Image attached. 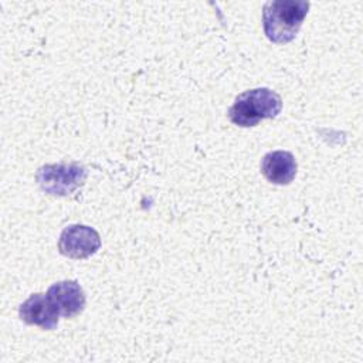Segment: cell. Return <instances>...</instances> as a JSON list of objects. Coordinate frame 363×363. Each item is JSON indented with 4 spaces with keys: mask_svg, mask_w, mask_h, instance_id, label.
<instances>
[{
    "mask_svg": "<svg viewBox=\"0 0 363 363\" xmlns=\"http://www.w3.org/2000/svg\"><path fill=\"white\" fill-rule=\"evenodd\" d=\"M41 190L52 196H68L79 189L86 179V169L79 163L45 164L35 174Z\"/></svg>",
    "mask_w": 363,
    "mask_h": 363,
    "instance_id": "3957f363",
    "label": "cell"
},
{
    "mask_svg": "<svg viewBox=\"0 0 363 363\" xmlns=\"http://www.w3.org/2000/svg\"><path fill=\"white\" fill-rule=\"evenodd\" d=\"M47 295L64 318L75 316L85 308V294L77 281L57 282L48 288Z\"/></svg>",
    "mask_w": 363,
    "mask_h": 363,
    "instance_id": "8992f818",
    "label": "cell"
},
{
    "mask_svg": "<svg viewBox=\"0 0 363 363\" xmlns=\"http://www.w3.org/2000/svg\"><path fill=\"white\" fill-rule=\"evenodd\" d=\"M282 109L281 96L269 88H254L240 94L228 111L230 121L241 128L258 125L262 119H274Z\"/></svg>",
    "mask_w": 363,
    "mask_h": 363,
    "instance_id": "7a4b0ae2",
    "label": "cell"
},
{
    "mask_svg": "<svg viewBox=\"0 0 363 363\" xmlns=\"http://www.w3.org/2000/svg\"><path fill=\"white\" fill-rule=\"evenodd\" d=\"M309 10L303 0H272L262 9V24L267 38L277 44L292 41Z\"/></svg>",
    "mask_w": 363,
    "mask_h": 363,
    "instance_id": "6da1fadb",
    "label": "cell"
},
{
    "mask_svg": "<svg viewBox=\"0 0 363 363\" xmlns=\"http://www.w3.org/2000/svg\"><path fill=\"white\" fill-rule=\"evenodd\" d=\"M101 248V237L96 230L82 224H72L62 230L58 250L62 255L82 259L94 255Z\"/></svg>",
    "mask_w": 363,
    "mask_h": 363,
    "instance_id": "277c9868",
    "label": "cell"
},
{
    "mask_svg": "<svg viewBox=\"0 0 363 363\" xmlns=\"http://www.w3.org/2000/svg\"><path fill=\"white\" fill-rule=\"evenodd\" d=\"M20 319L28 325L52 330L58 325L60 312L47 294H33L18 308Z\"/></svg>",
    "mask_w": 363,
    "mask_h": 363,
    "instance_id": "5b68a950",
    "label": "cell"
},
{
    "mask_svg": "<svg viewBox=\"0 0 363 363\" xmlns=\"http://www.w3.org/2000/svg\"><path fill=\"white\" fill-rule=\"evenodd\" d=\"M296 160L291 152L274 150L267 153L261 162L264 177L274 184H289L296 176Z\"/></svg>",
    "mask_w": 363,
    "mask_h": 363,
    "instance_id": "52a82bcc",
    "label": "cell"
}]
</instances>
